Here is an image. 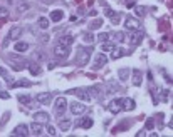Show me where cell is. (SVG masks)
Returning a JSON list of instances; mask_svg holds the SVG:
<instances>
[{"instance_id":"obj_1","label":"cell","mask_w":173,"mask_h":137,"mask_svg":"<svg viewBox=\"0 0 173 137\" xmlns=\"http://www.w3.org/2000/svg\"><path fill=\"white\" fill-rule=\"evenodd\" d=\"M91 52H93V47H82V49L77 50V64L82 67L89 62V57H91Z\"/></svg>"},{"instance_id":"obj_2","label":"cell","mask_w":173,"mask_h":137,"mask_svg":"<svg viewBox=\"0 0 173 137\" xmlns=\"http://www.w3.org/2000/svg\"><path fill=\"white\" fill-rule=\"evenodd\" d=\"M9 60H10L12 67L15 68V70H22L24 67H27V62H25V59H22V57L15 55V54H9Z\"/></svg>"},{"instance_id":"obj_3","label":"cell","mask_w":173,"mask_h":137,"mask_svg":"<svg viewBox=\"0 0 173 137\" xmlns=\"http://www.w3.org/2000/svg\"><path fill=\"white\" fill-rule=\"evenodd\" d=\"M140 20L135 19V17H128V19L125 20V27L128 30H131V32H135V30H140Z\"/></svg>"},{"instance_id":"obj_4","label":"cell","mask_w":173,"mask_h":137,"mask_svg":"<svg viewBox=\"0 0 173 137\" xmlns=\"http://www.w3.org/2000/svg\"><path fill=\"white\" fill-rule=\"evenodd\" d=\"M69 109H71V112H72L74 116H82V114L86 112V105L81 104V102H72V104L69 105Z\"/></svg>"},{"instance_id":"obj_5","label":"cell","mask_w":173,"mask_h":137,"mask_svg":"<svg viewBox=\"0 0 173 137\" xmlns=\"http://www.w3.org/2000/svg\"><path fill=\"white\" fill-rule=\"evenodd\" d=\"M121 104H123V99H113L109 104H108V110L113 112V114H118L121 110Z\"/></svg>"},{"instance_id":"obj_6","label":"cell","mask_w":173,"mask_h":137,"mask_svg":"<svg viewBox=\"0 0 173 137\" xmlns=\"http://www.w3.org/2000/svg\"><path fill=\"white\" fill-rule=\"evenodd\" d=\"M66 109H67V100H66V97H59L56 100V112L61 116V114L66 112Z\"/></svg>"},{"instance_id":"obj_7","label":"cell","mask_w":173,"mask_h":137,"mask_svg":"<svg viewBox=\"0 0 173 137\" xmlns=\"http://www.w3.org/2000/svg\"><path fill=\"white\" fill-rule=\"evenodd\" d=\"M34 120L39 122V124H47L49 120H50V116H49L47 112L40 110V112H35V114H34Z\"/></svg>"},{"instance_id":"obj_8","label":"cell","mask_w":173,"mask_h":137,"mask_svg":"<svg viewBox=\"0 0 173 137\" xmlns=\"http://www.w3.org/2000/svg\"><path fill=\"white\" fill-rule=\"evenodd\" d=\"M35 100H37L39 104H44V105H47L49 102L52 100V95H50V92H40L35 95Z\"/></svg>"},{"instance_id":"obj_9","label":"cell","mask_w":173,"mask_h":137,"mask_svg":"<svg viewBox=\"0 0 173 137\" xmlns=\"http://www.w3.org/2000/svg\"><path fill=\"white\" fill-rule=\"evenodd\" d=\"M54 54L57 55V57H67L69 55V47H66V45H62V44H59V45H56L54 47Z\"/></svg>"},{"instance_id":"obj_10","label":"cell","mask_w":173,"mask_h":137,"mask_svg":"<svg viewBox=\"0 0 173 137\" xmlns=\"http://www.w3.org/2000/svg\"><path fill=\"white\" fill-rule=\"evenodd\" d=\"M106 62H108V57H106L104 54L103 52L97 54L96 57H94V68H99V67H103V65H106Z\"/></svg>"},{"instance_id":"obj_11","label":"cell","mask_w":173,"mask_h":137,"mask_svg":"<svg viewBox=\"0 0 173 137\" xmlns=\"http://www.w3.org/2000/svg\"><path fill=\"white\" fill-rule=\"evenodd\" d=\"M14 136H24L27 137L29 136V129H27V126L25 124H20V126H17V127L14 129V132H12Z\"/></svg>"},{"instance_id":"obj_12","label":"cell","mask_w":173,"mask_h":137,"mask_svg":"<svg viewBox=\"0 0 173 137\" xmlns=\"http://www.w3.org/2000/svg\"><path fill=\"white\" fill-rule=\"evenodd\" d=\"M71 94H76L77 97L81 99V100H91V95H89V92L87 90H81V89H76V90H69Z\"/></svg>"},{"instance_id":"obj_13","label":"cell","mask_w":173,"mask_h":137,"mask_svg":"<svg viewBox=\"0 0 173 137\" xmlns=\"http://www.w3.org/2000/svg\"><path fill=\"white\" fill-rule=\"evenodd\" d=\"M136 107V102L133 99H123V104H121V110H133Z\"/></svg>"},{"instance_id":"obj_14","label":"cell","mask_w":173,"mask_h":137,"mask_svg":"<svg viewBox=\"0 0 173 137\" xmlns=\"http://www.w3.org/2000/svg\"><path fill=\"white\" fill-rule=\"evenodd\" d=\"M106 15H108V17L111 19V22H113L114 25H118V24L121 22V15H119V13H116V12H113L111 9H108V10H106Z\"/></svg>"},{"instance_id":"obj_15","label":"cell","mask_w":173,"mask_h":137,"mask_svg":"<svg viewBox=\"0 0 173 137\" xmlns=\"http://www.w3.org/2000/svg\"><path fill=\"white\" fill-rule=\"evenodd\" d=\"M141 80H143V74H141V70L135 68V70H133V85L140 87V85H141Z\"/></svg>"},{"instance_id":"obj_16","label":"cell","mask_w":173,"mask_h":137,"mask_svg":"<svg viewBox=\"0 0 173 137\" xmlns=\"http://www.w3.org/2000/svg\"><path fill=\"white\" fill-rule=\"evenodd\" d=\"M20 35H22V29L20 27H12L9 32V40H19Z\"/></svg>"},{"instance_id":"obj_17","label":"cell","mask_w":173,"mask_h":137,"mask_svg":"<svg viewBox=\"0 0 173 137\" xmlns=\"http://www.w3.org/2000/svg\"><path fill=\"white\" fill-rule=\"evenodd\" d=\"M141 40H143V32L141 30H135V34L131 35V44L133 45H140Z\"/></svg>"},{"instance_id":"obj_18","label":"cell","mask_w":173,"mask_h":137,"mask_svg":"<svg viewBox=\"0 0 173 137\" xmlns=\"http://www.w3.org/2000/svg\"><path fill=\"white\" fill-rule=\"evenodd\" d=\"M59 44H62V45H66V47H71L72 44H74V37L72 35H61V39H59Z\"/></svg>"},{"instance_id":"obj_19","label":"cell","mask_w":173,"mask_h":137,"mask_svg":"<svg viewBox=\"0 0 173 137\" xmlns=\"http://www.w3.org/2000/svg\"><path fill=\"white\" fill-rule=\"evenodd\" d=\"M49 17H50V20H52V22H61V20H62V17H64V12H62V10H52Z\"/></svg>"},{"instance_id":"obj_20","label":"cell","mask_w":173,"mask_h":137,"mask_svg":"<svg viewBox=\"0 0 173 137\" xmlns=\"http://www.w3.org/2000/svg\"><path fill=\"white\" fill-rule=\"evenodd\" d=\"M71 126H72V122H71L69 119H61V120H59V129H61L62 132H67L69 129H71Z\"/></svg>"},{"instance_id":"obj_21","label":"cell","mask_w":173,"mask_h":137,"mask_svg":"<svg viewBox=\"0 0 173 137\" xmlns=\"http://www.w3.org/2000/svg\"><path fill=\"white\" fill-rule=\"evenodd\" d=\"M27 67H29V70H30V74L32 75H40V65L39 64H35V62H30V64H27Z\"/></svg>"},{"instance_id":"obj_22","label":"cell","mask_w":173,"mask_h":137,"mask_svg":"<svg viewBox=\"0 0 173 137\" xmlns=\"http://www.w3.org/2000/svg\"><path fill=\"white\" fill-rule=\"evenodd\" d=\"M93 124H94V120H93L91 117H86V119H82V120L79 122V126H81L82 129H91L93 127Z\"/></svg>"},{"instance_id":"obj_23","label":"cell","mask_w":173,"mask_h":137,"mask_svg":"<svg viewBox=\"0 0 173 137\" xmlns=\"http://www.w3.org/2000/svg\"><path fill=\"white\" fill-rule=\"evenodd\" d=\"M30 132H32V134H35V136H40V134H42V126H40L39 122L34 120V124L30 126Z\"/></svg>"},{"instance_id":"obj_24","label":"cell","mask_w":173,"mask_h":137,"mask_svg":"<svg viewBox=\"0 0 173 137\" xmlns=\"http://www.w3.org/2000/svg\"><path fill=\"white\" fill-rule=\"evenodd\" d=\"M119 85H116V84H109L108 87H106V90H104V94L106 95H111V94H114V92H118L119 90Z\"/></svg>"},{"instance_id":"obj_25","label":"cell","mask_w":173,"mask_h":137,"mask_svg":"<svg viewBox=\"0 0 173 137\" xmlns=\"http://www.w3.org/2000/svg\"><path fill=\"white\" fill-rule=\"evenodd\" d=\"M37 25L42 30H47L49 29V19H47V17H40V19L37 20Z\"/></svg>"},{"instance_id":"obj_26","label":"cell","mask_w":173,"mask_h":137,"mask_svg":"<svg viewBox=\"0 0 173 137\" xmlns=\"http://www.w3.org/2000/svg\"><path fill=\"white\" fill-rule=\"evenodd\" d=\"M32 84H30L27 79H22V80H17V82H14L12 84V87H30Z\"/></svg>"},{"instance_id":"obj_27","label":"cell","mask_w":173,"mask_h":137,"mask_svg":"<svg viewBox=\"0 0 173 137\" xmlns=\"http://www.w3.org/2000/svg\"><path fill=\"white\" fill-rule=\"evenodd\" d=\"M29 49V44L27 42H17L15 44V52H25Z\"/></svg>"},{"instance_id":"obj_28","label":"cell","mask_w":173,"mask_h":137,"mask_svg":"<svg viewBox=\"0 0 173 137\" xmlns=\"http://www.w3.org/2000/svg\"><path fill=\"white\" fill-rule=\"evenodd\" d=\"M121 55H123V50L119 49V47H113V49H111V59L113 60H116V59H119V57H121Z\"/></svg>"},{"instance_id":"obj_29","label":"cell","mask_w":173,"mask_h":137,"mask_svg":"<svg viewBox=\"0 0 173 137\" xmlns=\"http://www.w3.org/2000/svg\"><path fill=\"white\" fill-rule=\"evenodd\" d=\"M111 39H113V42H118V44H121V42H123V40H125V34H123V32H116V34H113V37H111Z\"/></svg>"},{"instance_id":"obj_30","label":"cell","mask_w":173,"mask_h":137,"mask_svg":"<svg viewBox=\"0 0 173 137\" xmlns=\"http://www.w3.org/2000/svg\"><path fill=\"white\" fill-rule=\"evenodd\" d=\"M118 75H119V80H126L129 77V70L128 68H119L118 70Z\"/></svg>"},{"instance_id":"obj_31","label":"cell","mask_w":173,"mask_h":137,"mask_svg":"<svg viewBox=\"0 0 173 137\" xmlns=\"http://www.w3.org/2000/svg\"><path fill=\"white\" fill-rule=\"evenodd\" d=\"M0 75H2V77H3V79H5V80H7V82H9L10 85L14 84V80H12V77H10L9 74H7V70H5V68H3V67H0Z\"/></svg>"},{"instance_id":"obj_32","label":"cell","mask_w":173,"mask_h":137,"mask_svg":"<svg viewBox=\"0 0 173 137\" xmlns=\"http://www.w3.org/2000/svg\"><path fill=\"white\" fill-rule=\"evenodd\" d=\"M101 25H103V20L97 19V20H94V22H91V24H89V30H96V29H99Z\"/></svg>"},{"instance_id":"obj_33","label":"cell","mask_w":173,"mask_h":137,"mask_svg":"<svg viewBox=\"0 0 173 137\" xmlns=\"http://www.w3.org/2000/svg\"><path fill=\"white\" fill-rule=\"evenodd\" d=\"M87 92H89V95H91V97H93V95L96 97V95L101 94V89H99V87H89V89H87Z\"/></svg>"},{"instance_id":"obj_34","label":"cell","mask_w":173,"mask_h":137,"mask_svg":"<svg viewBox=\"0 0 173 137\" xmlns=\"http://www.w3.org/2000/svg\"><path fill=\"white\" fill-rule=\"evenodd\" d=\"M97 40H99L101 44H104V42H108V40H109V34H106V32H101V34L97 35Z\"/></svg>"},{"instance_id":"obj_35","label":"cell","mask_w":173,"mask_h":137,"mask_svg":"<svg viewBox=\"0 0 173 137\" xmlns=\"http://www.w3.org/2000/svg\"><path fill=\"white\" fill-rule=\"evenodd\" d=\"M30 100H32L30 95H22V94L19 95V102H20V104H30Z\"/></svg>"},{"instance_id":"obj_36","label":"cell","mask_w":173,"mask_h":137,"mask_svg":"<svg viewBox=\"0 0 173 137\" xmlns=\"http://www.w3.org/2000/svg\"><path fill=\"white\" fill-rule=\"evenodd\" d=\"M9 17V9L7 7H0V19H5Z\"/></svg>"},{"instance_id":"obj_37","label":"cell","mask_w":173,"mask_h":137,"mask_svg":"<svg viewBox=\"0 0 173 137\" xmlns=\"http://www.w3.org/2000/svg\"><path fill=\"white\" fill-rule=\"evenodd\" d=\"M46 130H47V134H49V136H56V129L52 127V126H50L49 122H47V126H46Z\"/></svg>"},{"instance_id":"obj_38","label":"cell","mask_w":173,"mask_h":137,"mask_svg":"<svg viewBox=\"0 0 173 137\" xmlns=\"http://www.w3.org/2000/svg\"><path fill=\"white\" fill-rule=\"evenodd\" d=\"M113 49V44H108V42H104L103 45H101V50L103 52H108V50H111Z\"/></svg>"},{"instance_id":"obj_39","label":"cell","mask_w":173,"mask_h":137,"mask_svg":"<svg viewBox=\"0 0 173 137\" xmlns=\"http://www.w3.org/2000/svg\"><path fill=\"white\" fill-rule=\"evenodd\" d=\"M29 3H27V2H24V3H20L19 5V12H25V10H29Z\"/></svg>"},{"instance_id":"obj_40","label":"cell","mask_w":173,"mask_h":137,"mask_svg":"<svg viewBox=\"0 0 173 137\" xmlns=\"http://www.w3.org/2000/svg\"><path fill=\"white\" fill-rule=\"evenodd\" d=\"M93 40H94V35H93V34H86V35H84V42H87V44H91Z\"/></svg>"},{"instance_id":"obj_41","label":"cell","mask_w":173,"mask_h":137,"mask_svg":"<svg viewBox=\"0 0 173 137\" xmlns=\"http://www.w3.org/2000/svg\"><path fill=\"white\" fill-rule=\"evenodd\" d=\"M153 126H155V120H153V119H148V120H146V129H148V130H151Z\"/></svg>"},{"instance_id":"obj_42","label":"cell","mask_w":173,"mask_h":137,"mask_svg":"<svg viewBox=\"0 0 173 137\" xmlns=\"http://www.w3.org/2000/svg\"><path fill=\"white\" fill-rule=\"evenodd\" d=\"M44 59V54H42V52H35V54H34V60H42Z\"/></svg>"},{"instance_id":"obj_43","label":"cell","mask_w":173,"mask_h":137,"mask_svg":"<svg viewBox=\"0 0 173 137\" xmlns=\"http://www.w3.org/2000/svg\"><path fill=\"white\" fill-rule=\"evenodd\" d=\"M135 3H136V0H126V7H128V9H133Z\"/></svg>"},{"instance_id":"obj_44","label":"cell","mask_w":173,"mask_h":137,"mask_svg":"<svg viewBox=\"0 0 173 137\" xmlns=\"http://www.w3.org/2000/svg\"><path fill=\"white\" fill-rule=\"evenodd\" d=\"M0 99H10L9 92H3V90H0Z\"/></svg>"},{"instance_id":"obj_45","label":"cell","mask_w":173,"mask_h":137,"mask_svg":"<svg viewBox=\"0 0 173 137\" xmlns=\"http://www.w3.org/2000/svg\"><path fill=\"white\" fill-rule=\"evenodd\" d=\"M136 13L138 15H144V9L143 7H136Z\"/></svg>"},{"instance_id":"obj_46","label":"cell","mask_w":173,"mask_h":137,"mask_svg":"<svg viewBox=\"0 0 173 137\" xmlns=\"http://www.w3.org/2000/svg\"><path fill=\"white\" fill-rule=\"evenodd\" d=\"M49 39H50V37H49L47 34H44V35H40V40H42V42H49Z\"/></svg>"},{"instance_id":"obj_47","label":"cell","mask_w":173,"mask_h":137,"mask_svg":"<svg viewBox=\"0 0 173 137\" xmlns=\"http://www.w3.org/2000/svg\"><path fill=\"white\" fill-rule=\"evenodd\" d=\"M143 136H146V130H140L138 132V137H143Z\"/></svg>"}]
</instances>
